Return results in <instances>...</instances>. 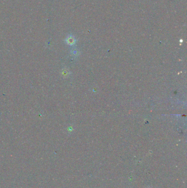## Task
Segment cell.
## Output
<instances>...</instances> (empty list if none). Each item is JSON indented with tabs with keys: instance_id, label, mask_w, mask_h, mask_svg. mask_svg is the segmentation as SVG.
Listing matches in <instances>:
<instances>
[{
	"instance_id": "1",
	"label": "cell",
	"mask_w": 187,
	"mask_h": 188,
	"mask_svg": "<svg viewBox=\"0 0 187 188\" xmlns=\"http://www.w3.org/2000/svg\"><path fill=\"white\" fill-rule=\"evenodd\" d=\"M66 41L68 44L71 45H73V44H75V39L72 35H69L68 37L66 38Z\"/></svg>"
}]
</instances>
